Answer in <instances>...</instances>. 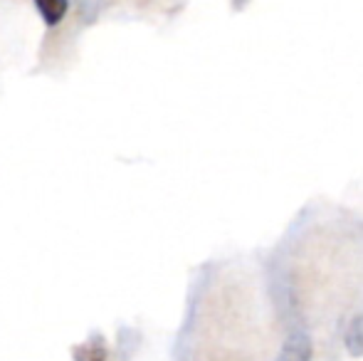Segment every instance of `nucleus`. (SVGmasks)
I'll return each instance as SVG.
<instances>
[{"label": "nucleus", "instance_id": "obj_4", "mask_svg": "<svg viewBox=\"0 0 363 361\" xmlns=\"http://www.w3.org/2000/svg\"><path fill=\"white\" fill-rule=\"evenodd\" d=\"M346 347L351 349V354H363V319L359 317L354 324H351L349 334H346Z\"/></svg>", "mask_w": 363, "mask_h": 361}, {"label": "nucleus", "instance_id": "obj_1", "mask_svg": "<svg viewBox=\"0 0 363 361\" xmlns=\"http://www.w3.org/2000/svg\"><path fill=\"white\" fill-rule=\"evenodd\" d=\"M311 359V344L306 334H291L284 344L279 361H309Z\"/></svg>", "mask_w": 363, "mask_h": 361}, {"label": "nucleus", "instance_id": "obj_2", "mask_svg": "<svg viewBox=\"0 0 363 361\" xmlns=\"http://www.w3.org/2000/svg\"><path fill=\"white\" fill-rule=\"evenodd\" d=\"M74 361H106V344L101 337H91L84 344H77L72 349Z\"/></svg>", "mask_w": 363, "mask_h": 361}, {"label": "nucleus", "instance_id": "obj_3", "mask_svg": "<svg viewBox=\"0 0 363 361\" xmlns=\"http://www.w3.org/2000/svg\"><path fill=\"white\" fill-rule=\"evenodd\" d=\"M35 3H38L40 15H43V20L50 28H55L67 13V0H35Z\"/></svg>", "mask_w": 363, "mask_h": 361}]
</instances>
